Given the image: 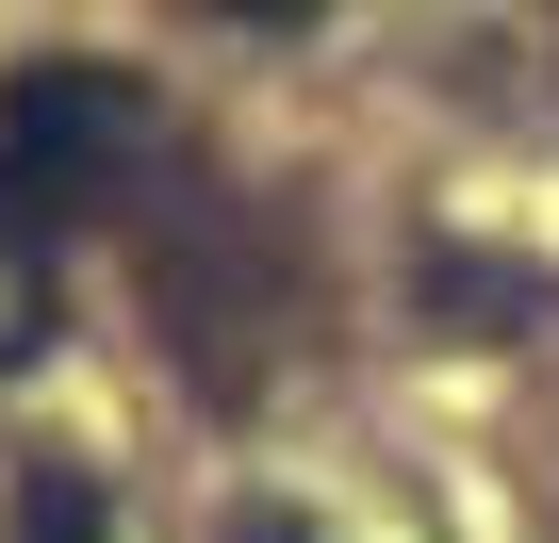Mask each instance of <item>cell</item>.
I'll use <instances>...</instances> for the list:
<instances>
[{"mask_svg":"<svg viewBox=\"0 0 559 543\" xmlns=\"http://www.w3.org/2000/svg\"><path fill=\"white\" fill-rule=\"evenodd\" d=\"M214 17H247V34H297V17H330V0H214Z\"/></svg>","mask_w":559,"mask_h":543,"instance_id":"277c9868","label":"cell"},{"mask_svg":"<svg viewBox=\"0 0 559 543\" xmlns=\"http://www.w3.org/2000/svg\"><path fill=\"white\" fill-rule=\"evenodd\" d=\"M148 149H165V116H148L132 67H83V50L0 67V231H34V214H116Z\"/></svg>","mask_w":559,"mask_h":543,"instance_id":"6da1fadb","label":"cell"},{"mask_svg":"<svg viewBox=\"0 0 559 543\" xmlns=\"http://www.w3.org/2000/svg\"><path fill=\"white\" fill-rule=\"evenodd\" d=\"M34 346H50V263H34L17 231H0V379H17Z\"/></svg>","mask_w":559,"mask_h":543,"instance_id":"3957f363","label":"cell"},{"mask_svg":"<svg viewBox=\"0 0 559 543\" xmlns=\"http://www.w3.org/2000/svg\"><path fill=\"white\" fill-rule=\"evenodd\" d=\"M0 543H116V510H99V477H83V461H34V477H17V510H0Z\"/></svg>","mask_w":559,"mask_h":543,"instance_id":"7a4b0ae2","label":"cell"}]
</instances>
